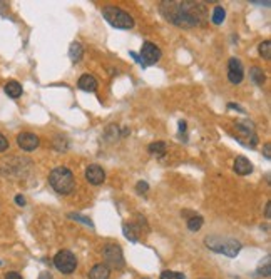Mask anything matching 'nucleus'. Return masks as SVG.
<instances>
[{
  "mask_svg": "<svg viewBox=\"0 0 271 279\" xmlns=\"http://www.w3.org/2000/svg\"><path fill=\"white\" fill-rule=\"evenodd\" d=\"M15 202H17L20 207H24V206H26V197H24V195H20V194L15 195Z\"/></svg>",
  "mask_w": 271,
  "mask_h": 279,
  "instance_id": "c85d7f7f",
  "label": "nucleus"
},
{
  "mask_svg": "<svg viewBox=\"0 0 271 279\" xmlns=\"http://www.w3.org/2000/svg\"><path fill=\"white\" fill-rule=\"evenodd\" d=\"M39 279H54V276L51 273H47V271H44V273H40Z\"/></svg>",
  "mask_w": 271,
  "mask_h": 279,
  "instance_id": "c756f323",
  "label": "nucleus"
},
{
  "mask_svg": "<svg viewBox=\"0 0 271 279\" xmlns=\"http://www.w3.org/2000/svg\"><path fill=\"white\" fill-rule=\"evenodd\" d=\"M49 184L57 194L69 195L76 189V179H74L72 170L60 166V167H56L49 174Z\"/></svg>",
  "mask_w": 271,
  "mask_h": 279,
  "instance_id": "f03ea898",
  "label": "nucleus"
},
{
  "mask_svg": "<svg viewBox=\"0 0 271 279\" xmlns=\"http://www.w3.org/2000/svg\"><path fill=\"white\" fill-rule=\"evenodd\" d=\"M136 191H137V193H139V194L148 193V191H149V184H148V182H146V181H139V182H137V184H136Z\"/></svg>",
  "mask_w": 271,
  "mask_h": 279,
  "instance_id": "393cba45",
  "label": "nucleus"
},
{
  "mask_svg": "<svg viewBox=\"0 0 271 279\" xmlns=\"http://www.w3.org/2000/svg\"><path fill=\"white\" fill-rule=\"evenodd\" d=\"M102 256L104 261H106V266H111V268L120 269L124 268V254L122 249H120L119 244H106L102 249Z\"/></svg>",
  "mask_w": 271,
  "mask_h": 279,
  "instance_id": "423d86ee",
  "label": "nucleus"
},
{
  "mask_svg": "<svg viewBox=\"0 0 271 279\" xmlns=\"http://www.w3.org/2000/svg\"><path fill=\"white\" fill-rule=\"evenodd\" d=\"M161 57H162V52L156 44H152V42H144L143 44V47H141V54H139V59H141V62H143V67L157 64V62L161 60Z\"/></svg>",
  "mask_w": 271,
  "mask_h": 279,
  "instance_id": "0eeeda50",
  "label": "nucleus"
},
{
  "mask_svg": "<svg viewBox=\"0 0 271 279\" xmlns=\"http://www.w3.org/2000/svg\"><path fill=\"white\" fill-rule=\"evenodd\" d=\"M224 17H226V10L223 9L221 5H216L214 10H212V15H211V22L214 26H221L224 22Z\"/></svg>",
  "mask_w": 271,
  "mask_h": 279,
  "instance_id": "a211bd4d",
  "label": "nucleus"
},
{
  "mask_svg": "<svg viewBox=\"0 0 271 279\" xmlns=\"http://www.w3.org/2000/svg\"><path fill=\"white\" fill-rule=\"evenodd\" d=\"M3 90H5V94L12 99H19L24 92L22 85H20L17 81H9L5 84V87H3Z\"/></svg>",
  "mask_w": 271,
  "mask_h": 279,
  "instance_id": "4468645a",
  "label": "nucleus"
},
{
  "mask_svg": "<svg viewBox=\"0 0 271 279\" xmlns=\"http://www.w3.org/2000/svg\"><path fill=\"white\" fill-rule=\"evenodd\" d=\"M236 174L240 176H248V174L253 172V162L249 159H246L244 156H238L235 159V166H233Z\"/></svg>",
  "mask_w": 271,
  "mask_h": 279,
  "instance_id": "9b49d317",
  "label": "nucleus"
},
{
  "mask_svg": "<svg viewBox=\"0 0 271 279\" xmlns=\"http://www.w3.org/2000/svg\"><path fill=\"white\" fill-rule=\"evenodd\" d=\"M5 279H24L20 276L19 273H15V271H9V273L5 274Z\"/></svg>",
  "mask_w": 271,
  "mask_h": 279,
  "instance_id": "cd10ccee",
  "label": "nucleus"
},
{
  "mask_svg": "<svg viewBox=\"0 0 271 279\" xmlns=\"http://www.w3.org/2000/svg\"><path fill=\"white\" fill-rule=\"evenodd\" d=\"M148 152L151 154V156H164V154L168 152V145H166V142L157 140V142H152L148 145Z\"/></svg>",
  "mask_w": 271,
  "mask_h": 279,
  "instance_id": "f3484780",
  "label": "nucleus"
},
{
  "mask_svg": "<svg viewBox=\"0 0 271 279\" xmlns=\"http://www.w3.org/2000/svg\"><path fill=\"white\" fill-rule=\"evenodd\" d=\"M203 223H204V219L201 218V216H191V218L187 219V229L196 232L203 227Z\"/></svg>",
  "mask_w": 271,
  "mask_h": 279,
  "instance_id": "aec40b11",
  "label": "nucleus"
},
{
  "mask_svg": "<svg viewBox=\"0 0 271 279\" xmlns=\"http://www.w3.org/2000/svg\"><path fill=\"white\" fill-rule=\"evenodd\" d=\"M9 149V140L3 134H0V152H5Z\"/></svg>",
  "mask_w": 271,
  "mask_h": 279,
  "instance_id": "a878e982",
  "label": "nucleus"
},
{
  "mask_svg": "<svg viewBox=\"0 0 271 279\" xmlns=\"http://www.w3.org/2000/svg\"><path fill=\"white\" fill-rule=\"evenodd\" d=\"M69 218L72 219V221H79V223H82V224H86V226H89V227H92L94 224H92V221H90L89 218H84V216H81V214H69Z\"/></svg>",
  "mask_w": 271,
  "mask_h": 279,
  "instance_id": "5701e85b",
  "label": "nucleus"
},
{
  "mask_svg": "<svg viewBox=\"0 0 271 279\" xmlns=\"http://www.w3.org/2000/svg\"><path fill=\"white\" fill-rule=\"evenodd\" d=\"M129 56H131V57H134V60H136V62H137V64H139V65H143V62H141L139 56H137V54H136L134 51H131V52H129Z\"/></svg>",
  "mask_w": 271,
  "mask_h": 279,
  "instance_id": "2f4dec72",
  "label": "nucleus"
},
{
  "mask_svg": "<svg viewBox=\"0 0 271 279\" xmlns=\"http://www.w3.org/2000/svg\"><path fill=\"white\" fill-rule=\"evenodd\" d=\"M228 109H236V111H240V112H244L243 107L236 106V104H229V106H228Z\"/></svg>",
  "mask_w": 271,
  "mask_h": 279,
  "instance_id": "473e14b6",
  "label": "nucleus"
},
{
  "mask_svg": "<svg viewBox=\"0 0 271 279\" xmlns=\"http://www.w3.org/2000/svg\"><path fill=\"white\" fill-rule=\"evenodd\" d=\"M249 77H251V81L256 85H263L265 84V79H266L260 67H251V70H249Z\"/></svg>",
  "mask_w": 271,
  "mask_h": 279,
  "instance_id": "6ab92c4d",
  "label": "nucleus"
},
{
  "mask_svg": "<svg viewBox=\"0 0 271 279\" xmlns=\"http://www.w3.org/2000/svg\"><path fill=\"white\" fill-rule=\"evenodd\" d=\"M109 276H111V269L106 264H95L89 271V279H109Z\"/></svg>",
  "mask_w": 271,
  "mask_h": 279,
  "instance_id": "ddd939ff",
  "label": "nucleus"
},
{
  "mask_svg": "<svg viewBox=\"0 0 271 279\" xmlns=\"http://www.w3.org/2000/svg\"><path fill=\"white\" fill-rule=\"evenodd\" d=\"M17 144L22 151L30 152V151H35V149L39 147L40 139L35 134H32V132H20V134L17 136Z\"/></svg>",
  "mask_w": 271,
  "mask_h": 279,
  "instance_id": "1a4fd4ad",
  "label": "nucleus"
},
{
  "mask_svg": "<svg viewBox=\"0 0 271 279\" xmlns=\"http://www.w3.org/2000/svg\"><path fill=\"white\" fill-rule=\"evenodd\" d=\"M265 216L266 219H271V202L266 204V211H265Z\"/></svg>",
  "mask_w": 271,
  "mask_h": 279,
  "instance_id": "7c9ffc66",
  "label": "nucleus"
},
{
  "mask_svg": "<svg viewBox=\"0 0 271 279\" xmlns=\"http://www.w3.org/2000/svg\"><path fill=\"white\" fill-rule=\"evenodd\" d=\"M82 56H84V49H82V45L79 42H72L69 47V57L70 60L74 62V64H77V62H81Z\"/></svg>",
  "mask_w": 271,
  "mask_h": 279,
  "instance_id": "dca6fc26",
  "label": "nucleus"
},
{
  "mask_svg": "<svg viewBox=\"0 0 271 279\" xmlns=\"http://www.w3.org/2000/svg\"><path fill=\"white\" fill-rule=\"evenodd\" d=\"M270 273H271V268H270V257H266V264H265V268H260V269H258V274H260V276L268 278V276H270Z\"/></svg>",
  "mask_w": 271,
  "mask_h": 279,
  "instance_id": "b1692460",
  "label": "nucleus"
},
{
  "mask_svg": "<svg viewBox=\"0 0 271 279\" xmlns=\"http://www.w3.org/2000/svg\"><path fill=\"white\" fill-rule=\"evenodd\" d=\"M86 181L92 186H99L106 181V172L99 164H90L86 169Z\"/></svg>",
  "mask_w": 271,
  "mask_h": 279,
  "instance_id": "9d476101",
  "label": "nucleus"
},
{
  "mask_svg": "<svg viewBox=\"0 0 271 279\" xmlns=\"http://www.w3.org/2000/svg\"><path fill=\"white\" fill-rule=\"evenodd\" d=\"M159 12L168 22L186 28L204 26V22L210 19L206 2L194 0H164L159 2Z\"/></svg>",
  "mask_w": 271,
  "mask_h": 279,
  "instance_id": "f257e3e1",
  "label": "nucleus"
},
{
  "mask_svg": "<svg viewBox=\"0 0 271 279\" xmlns=\"http://www.w3.org/2000/svg\"><path fill=\"white\" fill-rule=\"evenodd\" d=\"M228 79L231 84H241L244 79V69H243V64L238 57H231L228 62Z\"/></svg>",
  "mask_w": 271,
  "mask_h": 279,
  "instance_id": "6e6552de",
  "label": "nucleus"
},
{
  "mask_svg": "<svg viewBox=\"0 0 271 279\" xmlns=\"http://www.w3.org/2000/svg\"><path fill=\"white\" fill-rule=\"evenodd\" d=\"M54 266L57 271H60L62 274H72L77 268V259L72 252L67 249H62L54 256Z\"/></svg>",
  "mask_w": 271,
  "mask_h": 279,
  "instance_id": "39448f33",
  "label": "nucleus"
},
{
  "mask_svg": "<svg viewBox=\"0 0 271 279\" xmlns=\"http://www.w3.org/2000/svg\"><path fill=\"white\" fill-rule=\"evenodd\" d=\"M208 249L219 254H224L228 257L238 256V252L241 251V243L236 239H229V237H221V236H208L204 239Z\"/></svg>",
  "mask_w": 271,
  "mask_h": 279,
  "instance_id": "7ed1b4c3",
  "label": "nucleus"
},
{
  "mask_svg": "<svg viewBox=\"0 0 271 279\" xmlns=\"http://www.w3.org/2000/svg\"><path fill=\"white\" fill-rule=\"evenodd\" d=\"M186 131V122L184 120H179V132H184Z\"/></svg>",
  "mask_w": 271,
  "mask_h": 279,
  "instance_id": "72a5a7b5",
  "label": "nucleus"
},
{
  "mask_svg": "<svg viewBox=\"0 0 271 279\" xmlns=\"http://www.w3.org/2000/svg\"><path fill=\"white\" fill-rule=\"evenodd\" d=\"M104 19L107 20V24H111L114 28H120V30H129L134 27V19L132 15H129L126 10L119 9L114 5H106L102 9Z\"/></svg>",
  "mask_w": 271,
  "mask_h": 279,
  "instance_id": "20e7f679",
  "label": "nucleus"
},
{
  "mask_svg": "<svg viewBox=\"0 0 271 279\" xmlns=\"http://www.w3.org/2000/svg\"><path fill=\"white\" fill-rule=\"evenodd\" d=\"M161 279H186V276L178 271H162Z\"/></svg>",
  "mask_w": 271,
  "mask_h": 279,
  "instance_id": "4be33fe9",
  "label": "nucleus"
},
{
  "mask_svg": "<svg viewBox=\"0 0 271 279\" xmlns=\"http://www.w3.org/2000/svg\"><path fill=\"white\" fill-rule=\"evenodd\" d=\"M122 229H124V236H126L131 243H137V241H139L141 226H136V224H124Z\"/></svg>",
  "mask_w": 271,
  "mask_h": 279,
  "instance_id": "2eb2a0df",
  "label": "nucleus"
},
{
  "mask_svg": "<svg viewBox=\"0 0 271 279\" xmlns=\"http://www.w3.org/2000/svg\"><path fill=\"white\" fill-rule=\"evenodd\" d=\"M258 52H260V56L265 60H270V57H271V42L270 40H265V42H261L258 45Z\"/></svg>",
  "mask_w": 271,
  "mask_h": 279,
  "instance_id": "412c9836",
  "label": "nucleus"
},
{
  "mask_svg": "<svg viewBox=\"0 0 271 279\" xmlns=\"http://www.w3.org/2000/svg\"><path fill=\"white\" fill-rule=\"evenodd\" d=\"M263 154H265V157L266 159H271V144L270 142H266L265 144V147H263Z\"/></svg>",
  "mask_w": 271,
  "mask_h": 279,
  "instance_id": "bb28decb",
  "label": "nucleus"
},
{
  "mask_svg": "<svg viewBox=\"0 0 271 279\" xmlns=\"http://www.w3.org/2000/svg\"><path fill=\"white\" fill-rule=\"evenodd\" d=\"M97 79L94 76H90V74H84V76L79 77L77 81V87L81 90H84V92H95L97 90Z\"/></svg>",
  "mask_w": 271,
  "mask_h": 279,
  "instance_id": "f8f14e48",
  "label": "nucleus"
}]
</instances>
